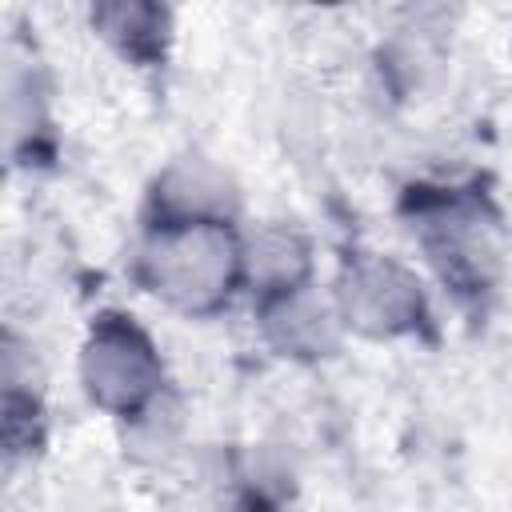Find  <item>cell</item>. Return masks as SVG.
<instances>
[{"label": "cell", "mask_w": 512, "mask_h": 512, "mask_svg": "<svg viewBox=\"0 0 512 512\" xmlns=\"http://www.w3.org/2000/svg\"><path fill=\"white\" fill-rule=\"evenodd\" d=\"M140 264L156 296L184 312H208L228 300L244 268V248L228 232V220H160Z\"/></svg>", "instance_id": "1"}, {"label": "cell", "mask_w": 512, "mask_h": 512, "mask_svg": "<svg viewBox=\"0 0 512 512\" xmlns=\"http://www.w3.org/2000/svg\"><path fill=\"white\" fill-rule=\"evenodd\" d=\"M160 356L124 316H100L80 352V380L92 404L116 416H144L160 392Z\"/></svg>", "instance_id": "2"}, {"label": "cell", "mask_w": 512, "mask_h": 512, "mask_svg": "<svg viewBox=\"0 0 512 512\" xmlns=\"http://www.w3.org/2000/svg\"><path fill=\"white\" fill-rule=\"evenodd\" d=\"M340 320L368 332V336H396L412 332L424 320V292L412 272L384 256H364L348 264L336 288Z\"/></svg>", "instance_id": "3"}, {"label": "cell", "mask_w": 512, "mask_h": 512, "mask_svg": "<svg viewBox=\"0 0 512 512\" xmlns=\"http://www.w3.org/2000/svg\"><path fill=\"white\" fill-rule=\"evenodd\" d=\"M160 220H228L236 192L220 168H212L200 156H188L172 164L156 188Z\"/></svg>", "instance_id": "4"}, {"label": "cell", "mask_w": 512, "mask_h": 512, "mask_svg": "<svg viewBox=\"0 0 512 512\" xmlns=\"http://www.w3.org/2000/svg\"><path fill=\"white\" fill-rule=\"evenodd\" d=\"M424 248L444 268V276H484V264L496 256L488 244V228L472 208L448 204V212H432L424 228Z\"/></svg>", "instance_id": "5"}, {"label": "cell", "mask_w": 512, "mask_h": 512, "mask_svg": "<svg viewBox=\"0 0 512 512\" xmlns=\"http://www.w3.org/2000/svg\"><path fill=\"white\" fill-rule=\"evenodd\" d=\"M268 328L284 352L316 356V352L332 348L336 316L324 304H316L304 288H292V292H280V300L268 308Z\"/></svg>", "instance_id": "6"}, {"label": "cell", "mask_w": 512, "mask_h": 512, "mask_svg": "<svg viewBox=\"0 0 512 512\" xmlns=\"http://www.w3.org/2000/svg\"><path fill=\"white\" fill-rule=\"evenodd\" d=\"M244 268L268 292H292V288H304L308 248L292 228H264L244 248Z\"/></svg>", "instance_id": "7"}]
</instances>
